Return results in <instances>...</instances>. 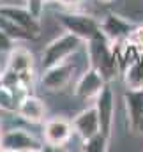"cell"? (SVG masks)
<instances>
[{"instance_id": "2e32d148", "label": "cell", "mask_w": 143, "mask_h": 152, "mask_svg": "<svg viewBox=\"0 0 143 152\" xmlns=\"http://www.w3.org/2000/svg\"><path fill=\"white\" fill-rule=\"evenodd\" d=\"M81 142H83L81 151L85 152H106L108 145H109V138L103 131H99V133H96V134H92V136H88Z\"/></svg>"}, {"instance_id": "ac0fdd59", "label": "cell", "mask_w": 143, "mask_h": 152, "mask_svg": "<svg viewBox=\"0 0 143 152\" xmlns=\"http://www.w3.org/2000/svg\"><path fill=\"white\" fill-rule=\"evenodd\" d=\"M20 97L4 83L0 85V112H9V113H16Z\"/></svg>"}, {"instance_id": "5b68a950", "label": "cell", "mask_w": 143, "mask_h": 152, "mask_svg": "<svg viewBox=\"0 0 143 152\" xmlns=\"http://www.w3.org/2000/svg\"><path fill=\"white\" fill-rule=\"evenodd\" d=\"M42 142L25 129H2L0 133V152H41Z\"/></svg>"}, {"instance_id": "52a82bcc", "label": "cell", "mask_w": 143, "mask_h": 152, "mask_svg": "<svg viewBox=\"0 0 143 152\" xmlns=\"http://www.w3.org/2000/svg\"><path fill=\"white\" fill-rule=\"evenodd\" d=\"M106 83V78L101 75V71L90 66L78 78V81L74 85V96L83 101H94L101 94V90L104 88Z\"/></svg>"}, {"instance_id": "3957f363", "label": "cell", "mask_w": 143, "mask_h": 152, "mask_svg": "<svg viewBox=\"0 0 143 152\" xmlns=\"http://www.w3.org/2000/svg\"><path fill=\"white\" fill-rule=\"evenodd\" d=\"M57 21L60 23V27L66 32L78 36L85 42L96 37L101 32V21H97L96 18H92L88 14H81V12H74V11L57 14Z\"/></svg>"}, {"instance_id": "8992f818", "label": "cell", "mask_w": 143, "mask_h": 152, "mask_svg": "<svg viewBox=\"0 0 143 152\" xmlns=\"http://www.w3.org/2000/svg\"><path fill=\"white\" fill-rule=\"evenodd\" d=\"M72 133H74L72 122L67 120L66 117H51L44 122V127H42V138L46 145L53 149H60L67 145L72 138Z\"/></svg>"}, {"instance_id": "7a4b0ae2", "label": "cell", "mask_w": 143, "mask_h": 152, "mask_svg": "<svg viewBox=\"0 0 143 152\" xmlns=\"http://www.w3.org/2000/svg\"><path fill=\"white\" fill-rule=\"evenodd\" d=\"M83 44H85V41L71 34V32H66V34L58 36L44 48L42 57H41V67L48 69L55 64L69 60L72 55H76L83 48Z\"/></svg>"}, {"instance_id": "277c9868", "label": "cell", "mask_w": 143, "mask_h": 152, "mask_svg": "<svg viewBox=\"0 0 143 152\" xmlns=\"http://www.w3.org/2000/svg\"><path fill=\"white\" fill-rule=\"evenodd\" d=\"M5 69H9L11 73H14L16 78L20 80L21 87L30 92V87L34 83V76H36V66H34V55L21 46H16L9 55H7V64Z\"/></svg>"}, {"instance_id": "9a60e30c", "label": "cell", "mask_w": 143, "mask_h": 152, "mask_svg": "<svg viewBox=\"0 0 143 152\" xmlns=\"http://www.w3.org/2000/svg\"><path fill=\"white\" fill-rule=\"evenodd\" d=\"M124 83L129 90H143V58H136L124 67Z\"/></svg>"}, {"instance_id": "7402d4cb", "label": "cell", "mask_w": 143, "mask_h": 152, "mask_svg": "<svg viewBox=\"0 0 143 152\" xmlns=\"http://www.w3.org/2000/svg\"><path fill=\"white\" fill-rule=\"evenodd\" d=\"M97 2H101V4H111V2H115V0H97Z\"/></svg>"}, {"instance_id": "9c48e42d", "label": "cell", "mask_w": 143, "mask_h": 152, "mask_svg": "<svg viewBox=\"0 0 143 152\" xmlns=\"http://www.w3.org/2000/svg\"><path fill=\"white\" fill-rule=\"evenodd\" d=\"M94 106L99 115V124H101V131L106 134L108 138H111L113 133V124H115V92L109 85H104V88L101 90V94L94 99Z\"/></svg>"}, {"instance_id": "44dd1931", "label": "cell", "mask_w": 143, "mask_h": 152, "mask_svg": "<svg viewBox=\"0 0 143 152\" xmlns=\"http://www.w3.org/2000/svg\"><path fill=\"white\" fill-rule=\"evenodd\" d=\"M55 2H58L60 5L69 7V9H72V7H78V5H81V4H83V0H55Z\"/></svg>"}, {"instance_id": "ba28073f", "label": "cell", "mask_w": 143, "mask_h": 152, "mask_svg": "<svg viewBox=\"0 0 143 152\" xmlns=\"http://www.w3.org/2000/svg\"><path fill=\"white\" fill-rule=\"evenodd\" d=\"M74 71H76V66L71 64L69 60L55 64V66H51L48 69H42L41 87L44 90H50V92H58V90L66 88L71 83Z\"/></svg>"}, {"instance_id": "7c38bea8", "label": "cell", "mask_w": 143, "mask_h": 152, "mask_svg": "<svg viewBox=\"0 0 143 152\" xmlns=\"http://www.w3.org/2000/svg\"><path fill=\"white\" fill-rule=\"evenodd\" d=\"M124 104L127 122L134 133H143V90H125L124 92Z\"/></svg>"}, {"instance_id": "d6986e66", "label": "cell", "mask_w": 143, "mask_h": 152, "mask_svg": "<svg viewBox=\"0 0 143 152\" xmlns=\"http://www.w3.org/2000/svg\"><path fill=\"white\" fill-rule=\"evenodd\" d=\"M14 48H16V41L11 37L5 30L0 28V55H2V53H4V55H9Z\"/></svg>"}, {"instance_id": "603a6c76", "label": "cell", "mask_w": 143, "mask_h": 152, "mask_svg": "<svg viewBox=\"0 0 143 152\" xmlns=\"http://www.w3.org/2000/svg\"><path fill=\"white\" fill-rule=\"evenodd\" d=\"M0 133H2V117H0Z\"/></svg>"}, {"instance_id": "e0dca14e", "label": "cell", "mask_w": 143, "mask_h": 152, "mask_svg": "<svg viewBox=\"0 0 143 152\" xmlns=\"http://www.w3.org/2000/svg\"><path fill=\"white\" fill-rule=\"evenodd\" d=\"M0 28L5 30L16 42H18V41H32V39H36L30 32H27L25 28L18 27L16 23H12L11 20H7V18H4V16H0Z\"/></svg>"}, {"instance_id": "6da1fadb", "label": "cell", "mask_w": 143, "mask_h": 152, "mask_svg": "<svg viewBox=\"0 0 143 152\" xmlns=\"http://www.w3.org/2000/svg\"><path fill=\"white\" fill-rule=\"evenodd\" d=\"M85 46H87V58L90 60V66L99 69L101 75L106 78V81L117 76V73L120 71V66H118L111 41L103 32H99L90 41H87Z\"/></svg>"}, {"instance_id": "30bf717a", "label": "cell", "mask_w": 143, "mask_h": 152, "mask_svg": "<svg viewBox=\"0 0 143 152\" xmlns=\"http://www.w3.org/2000/svg\"><path fill=\"white\" fill-rule=\"evenodd\" d=\"M0 16L11 20L12 23H16V25L21 27V28H25V30L30 32L34 37H39V34H41L39 18L30 12V9H28L27 5L4 4V5H0Z\"/></svg>"}, {"instance_id": "4fadbf2b", "label": "cell", "mask_w": 143, "mask_h": 152, "mask_svg": "<svg viewBox=\"0 0 143 152\" xmlns=\"http://www.w3.org/2000/svg\"><path fill=\"white\" fill-rule=\"evenodd\" d=\"M71 122H72L74 133H76L81 140H85V138H88V136H92V134H96V133L101 131L99 115H97L96 106H90V108L81 110Z\"/></svg>"}, {"instance_id": "8fae6325", "label": "cell", "mask_w": 143, "mask_h": 152, "mask_svg": "<svg viewBox=\"0 0 143 152\" xmlns=\"http://www.w3.org/2000/svg\"><path fill=\"white\" fill-rule=\"evenodd\" d=\"M16 115L28 124H42L46 118V104L36 94H25L18 103Z\"/></svg>"}, {"instance_id": "ffe728a7", "label": "cell", "mask_w": 143, "mask_h": 152, "mask_svg": "<svg viewBox=\"0 0 143 152\" xmlns=\"http://www.w3.org/2000/svg\"><path fill=\"white\" fill-rule=\"evenodd\" d=\"M127 42H131L136 48H143V25L133 27V30L127 36Z\"/></svg>"}, {"instance_id": "5bb4252c", "label": "cell", "mask_w": 143, "mask_h": 152, "mask_svg": "<svg viewBox=\"0 0 143 152\" xmlns=\"http://www.w3.org/2000/svg\"><path fill=\"white\" fill-rule=\"evenodd\" d=\"M133 27H134V25H133L131 21L124 20V18L118 16V14H106L104 20L101 21V32H103L113 44L125 41L127 36H129V32L133 30Z\"/></svg>"}]
</instances>
